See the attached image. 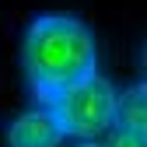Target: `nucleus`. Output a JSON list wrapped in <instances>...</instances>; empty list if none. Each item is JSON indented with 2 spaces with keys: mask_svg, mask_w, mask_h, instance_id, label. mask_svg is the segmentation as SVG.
Instances as JSON below:
<instances>
[{
  "mask_svg": "<svg viewBox=\"0 0 147 147\" xmlns=\"http://www.w3.org/2000/svg\"><path fill=\"white\" fill-rule=\"evenodd\" d=\"M21 67L35 105L53 98L91 74H98V42L88 21L74 14H39L25 28Z\"/></svg>",
  "mask_w": 147,
  "mask_h": 147,
  "instance_id": "obj_1",
  "label": "nucleus"
},
{
  "mask_svg": "<svg viewBox=\"0 0 147 147\" xmlns=\"http://www.w3.org/2000/svg\"><path fill=\"white\" fill-rule=\"evenodd\" d=\"M49 112L56 119L63 137H77V140H98L102 133H109L116 126V112H119V91L112 88V81H105L102 74L70 84L67 91H60L49 102Z\"/></svg>",
  "mask_w": 147,
  "mask_h": 147,
  "instance_id": "obj_2",
  "label": "nucleus"
},
{
  "mask_svg": "<svg viewBox=\"0 0 147 147\" xmlns=\"http://www.w3.org/2000/svg\"><path fill=\"white\" fill-rule=\"evenodd\" d=\"M60 140L63 133L49 105H32L28 112L14 116L7 126V147H60Z\"/></svg>",
  "mask_w": 147,
  "mask_h": 147,
  "instance_id": "obj_3",
  "label": "nucleus"
},
{
  "mask_svg": "<svg viewBox=\"0 0 147 147\" xmlns=\"http://www.w3.org/2000/svg\"><path fill=\"white\" fill-rule=\"evenodd\" d=\"M116 126H123V130H133V133H144V137H147V84H144V77H137V81L119 95Z\"/></svg>",
  "mask_w": 147,
  "mask_h": 147,
  "instance_id": "obj_4",
  "label": "nucleus"
},
{
  "mask_svg": "<svg viewBox=\"0 0 147 147\" xmlns=\"http://www.w3.org/2000/svg\"><path fill=\"white\" fill-rule=\"evenodd\" d=\"M105 147H147V144H144V133H133V130H123L119 126V130L109 137Z\"/></svg>",
  "mask_w": 147,
  "mask_h": 147,
  "instance_id": "obj_5",
  "label": "nucleus"
},
{
  "mask_svg": "<svg viewBox=\"0 0 147 147\" xmlns=\"http://www.w3.org/2000/svg\"><path fill=\"white\" fill-rule=\"evenodd\" d=\"M70 147H102V144H95V140H81V144H70Z\"/></svg>",
  "mask_w": 147,
  "mask_h": 147,
  "instance_id": "obj_6",
  "label": "nucleus"
}]
</instances>
